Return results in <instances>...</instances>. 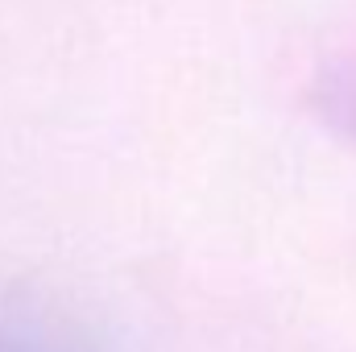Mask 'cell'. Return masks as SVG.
Wrapping results in <instances>:
<instances>
[{"label": "cell", "mask_w": 356, "mask_h": 352, "mask_svg": "<svg viewBox=\"0 0 356 352\" xmlns=\"http://www.w3.org/2000/svg\"><path fill=\"white\" fill-rule=\"evenodd\" d=\"M0 352H54V349L25 336V328H0Z\"/></svg>", "instance_id": "1"}]
</instances>
